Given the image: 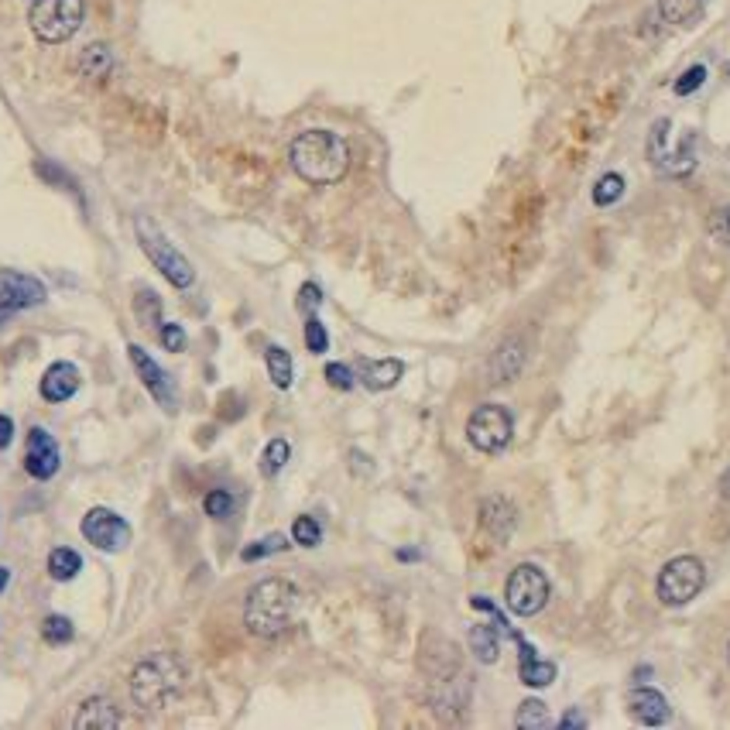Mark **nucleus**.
<instances>
[{"mask_svg": "<svg viewBox=\"0 0 730 730\" xmlns=\"http://www.w3.org/2000/svg\"><path fill=\"white\" fill-rule=\"evenodd\" d=\"M79 384H83V377H79V367L69 364V360H55V364L45 371L42 384H38V391H42L45 401L59 405V401H69L72 395H76Z\"/></svg>", "mask_w": 730, "mask_h": 730, "instance_id": "obj_15", "label": "nucleus"}, {"mask_svg": "<svg viewBox=\"0 0 730 730\" xmlns=\"http://www.w3.org/2000/svg\"><path fill=\"white\" fill-rule=\"evenodd\" d=\"M299 611H302L299 587L292 580H282V576H271V580H261L247 590L244 624L258 638H278L299 621Z\"/></svg>", "mask_w": 730, "mask_h": 730, "instance_id": "obj_2", "label": "nucleus"}, {"mask_svg": "<svg viewBox=\"0 0 730 730\" xmlns=\"http://www.w3.org/2000/svg\"><path fill=\"white\" fill-rule=\"evenodd\" d=\"M134 230H138L141 251L148 254V261L155 264L158 271H162L168 285L182 288V292L196 285V268H192V261L179 251V247L172 244V240L165 237V230L158 227V223L151 220V216H138Z\"/></svg>", "mask_w": 730, "mask_h": 730, "instance_id": "obj_5", "label": "nucleus"}, {"mask_svg": "<svg viewBox=\"0 0 730 730\" xmlns=\"http://www.w3.org/2000/svg\"><path fill=\"white\" fill-rule=\"evenodd\" d=\"M511 436H515V419L504 405L487 401L477 405L467 419V443L484 456H501L508 449Z\"/></svg>", "mask_w": 730, "mask_h": 730, "instance_id": "obj_7", "label": "nucleus"}, {"mask_svg": "<svg viewBox=\"0 0 730 730\" xmlns=\"http://www.w3.org/2000/svg\"><path fill=\"white\" fill-rule=\"evenodd\" d=\"M288 456H292V446H288L285 439H271V443L264 446V453H261V473H264V477H278V473L285 470Z\"/></svg>", "mask_w": 730, "mask_h": 730, "instance_id": "obj_28", "label": "nucleus"}, {"mask_svg": "<svg viewBox=\"0 0 730 730\" xmlns=\"http://www.w3.org/2000/svg\"><path fill=\"white\" fill-rule=\"evenodd\" d=\"M48 573H52V580L69 583V580H76V576L83 573V559H79L76 549L59 545V549L48 552Z\"/></svg>", "mask_w": 730, "mask_h": 730, "instance_id": "obj_25", "label": "nucleus"}, {"mask_svg": "<svg viewBox=\"0 0 730 730\" xmlns=\"http://www.w3.org/2000/svg\"><path fill=\"white\" fill-rule=\"evenodd\" d=\"M549 593H552V587H549L545 569L535 563H521L511 569L508 583H504V604H508V611L518 617H535L545 611Z\"/></svg>", "mask_w": 730, "mask_h": 730, "instance_id": "obj_9", "label": "nucleus"}, {"mask_svg": "<svg viewBox=\"0 0 730 730\" xmlns=\"http://www.w3.org/2000/svg\"><path fill=\"white\" fill-rule=\"evenodd\" d=\"M42 635H45L48 645H69L72 635H76V628H72L69 617H62V614H48V617H45V624H42Z\"/></svg>", "mask_w": 730, "mask_h": 730, "instance_id": "obj_32", "label": "nucleus"}, {"mask_svg": "<svg viewBox=\"0 0 730 730\" xmlns=\"http://www.w3.org/2000/svg\"><path fill=\"white\" fill-rule=\"evenodd\" d=\"M292 542L302 545V549H316L319 542H323V528H319V521L312 515H299L292 521Z\"/></svg>", "mask_w": 730, "mask_h": 730, "instance_id": "obj_31", "label": "nucleus"}, {"mask_svg": "<svg viewBox=\"0 0 730 730\" xmlns=\"http://www.w3.org/2000/svg\"><path fill=\"white\" fill-rule=\"evenodd\" d=\"M79 532H83V539L96 545L100 552H120V549H127V542H131V525L110 508L86 511L83 521H79Z\"/></svg>", "mask_w": 730, "mask_h": 730, "instance_id": "obj_11", "label": "nucleus"}, {"mask_svg": "<svg viewBox=\"0 0 730 730\" xmlns=\"http://www.w3.org/2000/svg\"><path fill=\"white\" fill-rule=\"evenodd\" d=\"M182 662L175 655H151L131 672V696L144 710H162L182 689Z\"/></svg>", "mask_w": 730, "mask_h": 730, "instance_id": "obj_4", "label": "nucleus"}, {"mask_svg": "<svg viewBox=\"0 0 730 730\" xmlns=\"http://www.w3.org/2000/svg\"><path fill=\"white\" fill-rule=\"evenodd\" d=\"M703 587H707V566L696 556L669 559L655 580V593L665 607H686L693 597H700Z\"/></svg>", "mask_w": 730, "mask_h": 730, "instance_id": "obj_8", "label": "nucleus"}, {"mask_svg": "<svg viewBox=\"0 0 730 730\" xmlns=\"http://www.w3.org/2000/svg\"><path fill=\"white\" fill-rule=\"evenodd\" d=\"M79 72L90 79H107L114 72V52H110V45L103 42L86 45L83 55H79Z\"/></svg>", "mask_w": 730, "mask_h": 730, "instance_id": "obj_23", "label": "nucleus"}, {"mask_svg": "<svg viewBox=\"0 0 730 730\" xmlns=\"http://www.w3.org/2000/svg\"><path fill=\"white\" fill-rule=\"evenodd\" d=\"M264 367H268V377H271V384H275V388H282V391L292 388L295 367H292V354H288L285 347L271 343V347L264 350Z\"/></svg>", "mask_w": 730, "mask_h": 730, "instance_id": "obj_24", "label": "nucleus"}, {"mask_svg": "<svg viewBox=\"0 0 730 730\" xmlns=\"http://www.w3.org/2000/svg\"><path fill=\"white\" fill-rule=\"evenodd\" d=\"M285 549H288V539L275 532V535H264V539L244 545L240 559H244V563H254V559H268V556H275V552H285Z\"/></svg>", "mask_w": 730, "mask_h": 730, "instance_id": "obj_30", "label": "nucleus"}, {"mask_svg": "<svg viewBox=\"0 0 730 730\" xmlns=\"http://www.w3.org/2000/svg\"><path fill=\"white\" fill-rule=\"evenodd\" d=\"M323 377L330 381V388H336V391H350L357 384V374L350 371L347 364H326Z\"/></svg>", "mask_w": 730, "mask_h": 730, "instance_id": "obj_38", "label": "nucleus"}, {"mask_svg": "<svg viewBox=\"0 0 730 730\" xmlns=\"http://www.w3.org/2000/svg\"><path fill=\"white\" fill-rule=\"evenodd\" d=\"M467 641H470L473 659H477L480 665H494L497 659H501V641H497V631L491 628V624H473Z\"/></svg>", "mask_w": 730, "mask_h": 730, "instance_id": "obj_22", "label": "nucleus"}, {"mask_svg": "<svg viewBox=\"0 0 730 730\" xmlns=\"http://www.w3.org/2000/svg\"><path fill=\"white\" fill-rule=\"evenodd\" d=\"M158 340H162V347L172 350V354H182V350H186V330H182L179 323L158 326Z\"/></svg>", "mask_w": 730, "mask_h": 730, "instance_id": "obj_36", "label": "nucleus"}, {"mask_svg": "<svg viewBox=\"0 0 730 730\" xmlns=\"http://www.w3.org/2000/svg\"><path fill=\"white\" fill-rule=\"evenodd\" d=\"M707 230H710V237L717 240V244L730 247V203L727 206H717V210L710 213Z\"/></svg>", "mask_w": 730, "mask_h": 730, "instance_id": "obj_34", "label": "nucleus"}, {"mask_svg": "<svg viewBox=\"0 0 730 730\" xmlns=\"http://www.w3.org/2000/svg\"><path fill=\"white\" fill-rule=\"evenodd\" d=\"M127 360H131V367L138 371L141 384L148 388V395L155 398L165 412H175V408H179V388H175V377L168 374L165 367L148 354V350L138 347V343L127 347Z\"/></svg>", "mask_w": 730, "mask_h": 730, "instance_id": "obj_10", "label": "nucleus"}, {"mask_svg": "<svg viewBox=\"0 0 730 730\" xmlns=\"http://www.w3.org/2000/svg\"><path fill=\"white\" fill-rule=\"evenodd\" d=\"M707 83V66H689L683 76L676 79V96H689Z\"/></svg>", "mask_w": 730, "mask_h": 730, "instance_id": "obj_37", "label": "nucleus"}, {"mask_svg": "<svg viewBox=\"0 0 730 730\" xmlns=\"http://www.w3.org/2000/svg\"><path fill=\"white\" fill-rule=\"evenodd\" d=\"M621 196H624V175H617V172L600 175L597 186H593V206H600V210L614 206Z\"/></svg>", "mask_w": 730, "mask_h": 730, "instance_id": "obj_27", "label": "nucleus"}, {"mask_svg": "<svg viewBox=\"0 0 730 730\" xmlns=\"http://www.w3.org/2000/svg\"><path fill=\"white\" fill-rule=\"evenodd\" d=\"M120 724V713L114 710V703L107 700V696H93V700H86L83 707H79L76 720H72V727L76 730H110Z\"/></svg>", "mask_w": 730, "mask_h": 730, "instance_id": "obj_20", "label": "nucleus"}, {"mask_svg": "<svg viewBox=\"0 0 730 730\" xmlns=\"http://www.w3.org/2000/svg\"><path fill=\"white\" fill-rule=\"evenodd\" d=\"M306 347L309 354H326L330 350V333H326V326L316 316L306 319Z\"/></svg>", "mask_w": 730, "mask_h": 730, "instance_id": "obj_35", "label": "nucleus"}, {"mask_svg": "<svg viewBox=\"0 0 730 730\" xmlns=\"http://www.w3.org/2000/svg\"><path fill=\"white\" fill-rule=\"evenodd\" d=\"M86 0H35L28 11V24L38 42L62 45L83 28Z\"/></svg>", "mask_w": 730, "mask_h": 730, "instance_id": "obj_6", "label": "nucleus"}, {"mask_svg": "<svg viewBox=\"0 0 730 730\" xmlns=\"http://www.w3.org/2000/svg\"><path fill=\"white\" fill-rule=\"evenodd\" d=\"M559 727H563V730H583V727H587V717H583V713H580V707H573L569 713H563Z\"/></svg>", "mask_w": 730, "mask_h": 730, "instance_id": "obj_40", "label": "nucleus"}, {"mask_svg": "<svg viewBox=\"0 0 730 730\" xmlns=\"http://www.w3.org/2000/svg\"><path fill=\"white\" fill-rule=\"evenodd\" d=\"M48 288L42 278L28 275V271H14V268H0V309L4 312H24V309H38L45 306Z\"/></svg>", "mask_w": 730, "mask_h": 730, "instance_id": "obj_12", "label": "nucleus"}, {"mask_svg": "<svg viewBox=\"0 0 730 730\" xmlns=\"http://www.w3.org/2000/svg\"><path fill=\"white\" fill-rule=\"evenodd\" d=\"M518 515H515V504L508 497H487L480 504V528L491 535L494 542H508L515 535Z\"/></svg>", "mask_w": 730, "mask_h": 730, "instance_id": "obj_14", "label": "nucleus"}, {"mask_svg": "<svg viewBox=\"0 0 730 730\" xmlns=\"http://www.w3.org/2000/svg\"><path fill=\"white\" fill-rule=\"evenodd\" d=\"M439 652H432L429 641H422V669L432 679V700L439 703L436 710H463L470 700V672L460 665L456 645H449L446 638H436Z\"/></svg>", "mask_w": 730, "mask_h": 730, "instance_id": "obj_3", "label": "nucleus"}, {"mask_svg": "<svg viewBox=\"0 0 730 730\" xmlns=\"http://www.w3.org/2000/svg\"><path fill=\"white\" fill-rule=\"evenodd\" d=\"M401 377H405V364L395 357L367 360V364L360 367V384H364L367 391H391Z\"/></svg>", "mask_w": 730, "mask_h": 730, "instance_id": "obj_19", "label": "nucleus"}, {"mask_svg": "<svg viewBox=\"0 0 730 730\" xmlns=\"http://www.w3.org/2000/svg\"><path fill=\"white\" fill-rule=\"evenodd\" d=\"M134 312H138L141 326H162V299H158L151 288H141L138 295H134Z\"/></svg>", "mask_w": 730, "mask_h": 730, "instance_id": "obj_29", "label": "nucleus"}, {"mask_svg": "<svg viewBox=\"0 0 730 730\" xmlns=\"http://www.w3.org/2000/svg\"><path fill=\"white\" fill-rule=\"evenodd\" d=\"M14 443V419L11 415H0V453Z\"/></svg>", "mask_w": 730, "mask_h": 730, "instance_id": "obj_41", "label": "nucleus"}, {"mask_svg": "<svg viewBox=\"0 0 730 730\" xmlns=\"http://www.w3.org/2000/svg\"><path fill=\"white\" fill-rule=\"evenodd\" d=\"M299 312H306V316H316V309L323 306V288H319L316 282H306L299 288Z\"/></svg>", "mask_w": 730, "mask_h": 730, "instance_id": "obj_39", "label": "nucleus"}, {"mask_svg": "<svg viewBox=\"0 0 730 730\" xmlns=\"http://www.w3.org/2000/svg\"><path fill=\"white\" fill-rule=\"evenodd\" d=\"M515 727L518 730H545L552 727V717H549V707H545L542 700H525L515 713Z\"/></svg>", "mask_w": 730, "mask_h": 730, "instance_id": "obj_26", "label": "nucleus"}, {"mask_svg": "<svg viewBox=\"0 0 730 730\" xmlns=\"http://www.w3.org/2000/svg\"><path fill=\"white\" fill-rule=\"evenodd\" d=\"M415 556H419V552H415V549H405V552H398V559H405V563H412Z\"/></svg>", "mask_w": 730, "mask_h": 730, "instance_id": "obj_43", "label": "nucleus"}, {"mask_svg": "<svg viewBox=\"0 0 730 730\" xmlns=\"http://www.w3.org/2000/svg\"><path fill=\"white\" fill-rule=\"evenodd\" d=\"M518 676H521V683L525 686H532V689H545V686H552V679H556V665L552 662H545L539 659V652H535L532 645H528L525 638H518Z\"/></svg>", "mask_w": 730, "mask_h": 730, "instance_id": "obj_17", "label": "nucleus"}, {"mask_svg": "<svg viewBox=\"0 0 730 730\" xmlns=\"http://www.w3.org/2000/svg\"><path fill=\"white\" fill-rule=\"evenodd\" d=\"M628 710H631V717H635L638 724H645V727H662L665 720H669V700H665L659 689H652V686L631 689Z\"/></svg>", "mask_w": 730, "mask_h": 730, "instance_id": "obj_16", "label": "nucleus"}, {"mask_svg": "<svg viewBox=\"0 0 730 730\" xmlns=\"http://www.w3.org/2000/svg\"><path fill=\"white\" fill-rule=\"evenodd\" d=\"M288 162H292V172L309 186H333L350 172V148L336 131L312 127L288 144Z\"/></svg>", "mask_w": 730, "mask_h": 730, "instance_id": "obj_1", "label": "nucleus"}, {"mask_svg": "<svg viewBox=\"0 0 730 730\" xmlns=\"http://www.w3.org/2000/svg\"><path fill=\"white\" fill-rule=\"evenodd\" d=\"M521 367H525V343L518 340V336H511V340H504L501 347L494 350L491 357V381L501 384V381H515L521 374Z\"/></svg>", "mask_w": 730, "mask_h": 730, "instance_id": "obj_18", "label": "nucleus"}, {"mask_svg": "<svg viewBox=\"0 0 730 730\" xmlns=\"http://www.w3.org/2000/svg\"><path fill=\"white\" fill-rule=\"evenodd\" d=\"M707 11V0H659V18L672 28H689Z\"/></svg>", "mask_w": 730, "mask_h": 730, "instance_id": "obj_21", "label": "nucleus"}, {"mask_svg": "<svg viewBox=\"0 0 730 730\" xmlns=\"http://www.w3.org/2000/svg\"><path fill=\"white\" fill-rule=\"evenodd\" d=\"M203 511H206V515H210V518H216V521L230 518V515H234V497H230V491H220V487H216V491L206 494Z\"/></svg>", "mask_w": 730, "mask_h": 730, "instance_id": "obj_33", "label": "nucleus"}, {"mask_svg": "<svg viewBox=\"0 0 730 730\" xmlns=\"http://www.w3.org/2000/svg\"><path fill=\"white\" fill-rule=\"evenodd\" d=\"M62 467V453L55 436L45 429V425H35L28 429V443H24V470L31 473L35 480H52Z\"/></svg>", "mask_w": 730, "mask_h": 730, "instance_id": "obj_13", "label": "nucleus"}, {"mask_svg": "<svg viewBox=\"0 0 730 730\" xmlns=\"http://www.w3.org/2000/svg\"><path fill=\"white\" fill-rule=\"evenodd\" d=\"M7 583H11V569H7V566H0V593L7 590Z\"/></svg>", "mask_w": 730, "mask_h": 730, "instance_id": "obj_42", "label": "nucleus"}, {"mask_svg": "<svg viewBox=\"0 0 730 730\" xmlns=\"http://www.w3.org/2000/svg\"><path fill=\"white\" fill-rule=\"evenodd\" d=\"M727 662H730V641H727Z\"/></svg>", "mask_w": 730, "mask_h": 730, "instance_id": "obj_44", "label": "nucleus"}]
</instances>
